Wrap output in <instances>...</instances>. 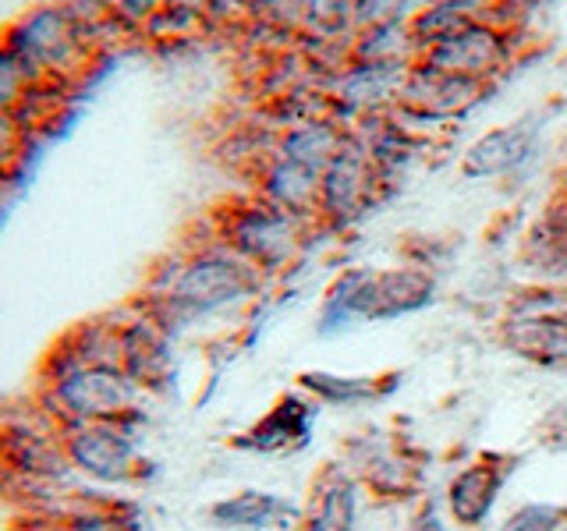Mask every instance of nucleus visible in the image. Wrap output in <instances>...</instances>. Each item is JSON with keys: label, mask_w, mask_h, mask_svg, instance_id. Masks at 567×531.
Listing matches in <instances>:
<instances>
[{"label": "nucleus", "mask_w": 567, "mask_h": 531, "mask_svg": "<svg viewBox=\"0 0 567 531\" xmlns=\"http://www.w3.org/2000/svg\"><path fill=\"white\" fill-rule=\"evenodd\" d=\"M209 4H213V0H167V8L188 11V14H199V18H206Z\"/></svg>", "instance_id": "c85d7f7f"}, {"label": "nucleus", "mask_w": 567, "mask_h": 531, "mask_svg": "<svg viewBox=\"0 0 567 531\" xmlns=\"http://www.w3.org/2000/svg\"><path fill=\"white\" fill-rule=\"evenodd\" d=\"M436 301V277L430 266H351L330 283L319 330L337 333L354 323H394Z\"/></svg>", "instance_id": "f03ea898"}, {"label": "nucleus", "mask_w": 567, "mask_h": 531, "mask_svg": "<svg viewBox=\"0 0 567 531\" xmlns=\"http://www.w3.org/2000/svg\"><path fill=\"white\" fill-rule=\"evenodd\" d=\"M564 199H567V191H564Z\"/></svg>", "instance_id": "473e14b6"}, {"label": "nucleus", "mask_w": 567, "mask_h": 531, "mask_svg": "<svg viewBox=\"0 0 567 531\" xmlns=\"http://www.w3.org/2000/svg\"><path fill=\"white\" fill-rule=\"evenodd\" d=\"M248 18L259 22L266 32L295 43L301 40V25H306V0H252Z\"/></svg>", "instance_id": "4be33fe9"}, {"label": "nucleus", "mask_w": 567, "mask_h": 531, "mask_svg": "<svg viewBox=\"0 0 567 531\" xmlns=\"http://www.w3.org/2000/svg\"><path fill=\"white\" fill-rule=\"evenodd\" d=\"M0 43L22 58L35 75L50 79L71 71L85 58V29L64 0H40L11 22L0 25Z\"/></svg>", "instance_id": "423d86ee"}, {"label": "nucleus", "mask_w": 567, "mask_h": 531, "mask_svg": "<svg viewBox=\"0 0 567 531\" xmlns=\"http://www.w3.org/2000/svg\"><path fill=\"white\" fill-rule=\"evenodd\" d=\"M50 531H138V524L128 513H117V510H82L75 518L58 521Z\"/></svg>", "instance_id": "bb28decb"}, {"label": "nucleus", "mask_w": 567, "mask_h": 531, "mask_svg": "<svg viewBox=\"0 0 567 531\" xmlns=\"http://www.w3.org/2000/svg\"><path fill=\"white\" fill-rule=\"evenodd\" d=\"M164 4L167 0H111V14L114 22L128 29H150V22L164 11Z\"/></svg>", "instance_id": "cd10ccee"}, {"label": "nucleus", "mask_w": 567, "mask_h": 531, "mask_svg": "<svg viewBox=\"0 0 567 531\" xmlns=\"http://www.w3.org/2000/svg\"><path fill=\"white\" fill-rule=\"evenodd\" d=\"M43 79L35 75V71L22 61L14 58V53L0 43V106H8V111H18L32 93L35 85H40Z\"/></svg>", "instance_id": "5701e85b"}, {"label": "nucleus", "mask_w": 567, "mask_h": 531, "mask_svg": "<svg viewBox=\"0 0 567 531\" xmlns=\"http://www.w3.org/2000/svg\"><path fill=\"white\" fill-rule=\"evenodd\" d=\"M422 0H354V29L372 25H408Z\"/></svg>", "instance_id": "b1692460"}, {"label": "nucleus", "mask_w": 567, "mask_h": 531, "mask_svg": "<svg viewBox=\"0 0 567 531\" xmlns=\"http://www.w3.org/2000/svg\"><path fill=\"white\" fill-rule=\"evenodd\" d=\"M25 135H29V124L18 117V111L0 106V177H4L8 170H14V164L22 159Z\"/></svg>", "instance_id": "a878e982"}, {"label": "nucleus", "mask_w": 567, "mask_h": 531, "mask_svg": "<svg viewBox=\"0 0 567 531\" xmlns=\"http://www.w3.org/2000/svg\"><path fill=\"white\" fill-rule=\"evenodd\" d=\"M419 50L408 35V25H372L354 29L351 35V61H372V64H412Z\"/></svg>", "instance_id": "6ab92c4d"}, {"label": "nucleus", "mask_w": 567, "mask_h": 531, "mask_svg": "<svg viewBox=\"0 0 567 531\" xmlns=\"http://www.w3.org/2000/svg\"><path fill=\"white\" fill-rule=\"evenodd\" d=\"M359 528V482L330 468L323 478H316L312 503L301 518V531H354Z\"/></svg>", "instance_id": "dca6fc26"}, {"label": "nucleus", "mask_w": 567, "mask_h": 531, "mask_svg": "<svg viewBox=\"0 0 567 531\" xmlns=\"http://www.w3.org/2000/svg\"><path fill=\"white\" fill-rule=\"evenodd\" d=\"M142 386L117 362H85L47 379V404L61 425L135 421Z\"/></svg>", "instance_id": "20e7f679"}, {"label": "nucleus", "mask_w": 567, "mask_h": 531, "mask_svg": "<svg viewBox=\"0 0 567 531\" xmlns=\"http://www.w3.org/2000/svg\"><path fill=\"white\" fill-rule=\"evenodd\" d=\"M412 64H372V61H348L337 75L327 79L330 114L344 124H359L365 117L390 114L401 100V85Z\"/></svg>", "instance_id": "9b49d317"}, {"label": "nucleus", "mask_w": 567, "mask_h": 531, "mask_svg": "<svg viewBox=\"0 0 567 531\" xmlns=\"http://www.w3.org/2000/svg\"><path fill=\"white\" fill-rule=\"evenodd\" d=\"M61 447L68 465L89 475L103 486H124L132 482L142 468L138 442L132 433V421H85V425H64Z\"/></svg>", "instance_id": "1a4fd4ad"}, {"label": "nucleus", "mask_w": 567, "mask_h": 531, "mask_svg": "<svg viewBox=\"0 0 567 531\" xmlns=\"http://www.w3.org/2000/svg\"><path fill=\"white\" fill-rule=\"evenodd\" d=\"M567 521V510L557 503H525L511 510L496 531H560Z\"/></svg>", "instance_id": "393cba45"}, {"label": "nucleus", "mask_w": 567, "mask_h": 531, "mask_svg": "<svg viewBox=\"0 0 567 531\" xmlns=\"http://www.w3.org/2000/svg\"><path fill=\"white\" fill-rule=\"evenodd\" d=\"M266 277L245 262L220 238L171 262L150 294V315L167 333L199 323V319L238 309L262 291Z\"/></svg>", "instance_id": "f257e3e1"}, {"label": "nucleus", "mask_w": 567, "mask_h": 531, "mask_svg": "<svg viewBox=\"0 0 567 531\" xmlns=\"http://www.w3.org/2000/svg\"><path fill=\"white\" fill-rule=\"evenodd\" d=\"M489 11V0H436V4H422L408 18V35H412L415 50H430L443 43L447 35L472 25L475 18Z\"/></svg>", "instance_id": "a211bd4d"}, {"label": "nucleus", "mask_w": 567, "mask_h": 531, "mask_svg": "<svg viewBox=\"0 0 567 531\" xmlns=\"http://www.w3.org/2000/svg\"><path fill=\"white\" fill-rule=\"evenodd\" d=\"M511 471H514V460H501V457H483V460H475V465L461 468L447 486V510L454 524L468 531L483 528L489 521L496 500H501Z\"/></svg>", "instance_id": "f8f14e48"}, {"label": "nucleus", "mask_w": 567, "mask_h": 531, "mask_svg": "<svg viewBox=\"0 0 567 531\" xmlns=\"http://www.w3.org/2000/svg\"><path fill=\"white\" fill-rule=\"evenodd\" d=\"M412 531H443V521L436 518V510H425L422 518L415 521V528Z\"/></svg>", "instance_id": "c756f323"}, {"label": "nucleus", "mask_w": 567, "mask_h": 531, "mask_svg": "<svg viewBox=\"0 0 567 531\" xmlns=\"http://www.w3.org/2000/svg\"><path fill=\"white\" fill-rule=\"evenodd\" d=\"M486 82H475L465 75H454V71H443L425 64L422 58L412 61L408 67V79L401 85V100L394 106V114L412 124V128L433 135L443 124H454L461 117H468L478 103L489 96Z\"/></svg>", "instance_id": "0eeeda50"}, {"label": "nucleus", "mask_w": 567, "mask_h": 531, "mask_svg": "<svg viewBox=\"0 0 567 531\" xmlns=\"http://www.w3.org/2000/svg\"><path fill=\"white\" fill-rule=\"evenodd\" d=\"M390 191L377 164L362 149V142L348 138V146L330 159V167L319 174V199H316V227L323 235H348L377 212Z\"/></svg>", "instance_id": "39448f33"}, {"label": "nucleus", "mask_w": 567, "mask_h": 531, "mask_svg": "<svg viewBox=\"0 0 567 531\" xmlns=\"http://www.w3.org/2000/svg\"><path fill=\"white\" fill-rule=\"evenodd\" d=\"M316 412L319 407L312 400L280 397L274 404V412H266L252 429L238 439V447L252 450V454H288V450L306 447Z\"/></svg>", "instance_id": "2eb2a0df"}, {"label": "nucleus", "mask_w": 567, "mask_h": 531, "mask_svg": "<svg viewBox=\"0 0 567 531\" xmlns=\"http://www.w3.org/2000/svg\"><path fill=\"white\" fill-rule=\"evenodd\" d=\"M539 146H543L539 114H522L472 138L457 159V174L465 177L468 185L504 181V177H514L528 164H536Z\"/></svg>", "instance_id": "9d476101"}, {"label": "nucleus", "mask_w": 567, "mask_h": 531, "mask_svg": "<svg viewBox=\"0 0 567 531\" xmlns=\"http://www.w3.org/2000/svg\"><path fill=\"white\" fill-rule=\"evenodd\" d=\"M235 4H238V8H245V11H248V8H252V0H235Z\"/></svg>", "instance_id": "7c9ffc66"}, {"label": "nucleus", "mask_w": 567, "mask_h": 531, "mask_svg": "<svg viewBox=\"0 0 567 531\" xmlns=\"http://www.w3.org/2000/svg\"><path fill=\"white\" fill-rule=\"evenodd\" d=\"M348 138H351V124H344L333 114H323V117L295 121L288 128H277L274 149L312 174H323L330 167V159L348 146Z\"/></svg>", "instance_id": "4468645a"}, {"label": "nucleus", "mask_w": 567, "mask_h": 531, "mask_svg": "<svg viewBox=\"0 0 567 531\" xmlns=\"http://www.w3.org/2000/svg\"><path fill=\"white\" fill-rule=\"evenodd\" d=\"M422 4H436V0H422Z\"/></svg>", "instance_id": "2f4dec72"}, {"label": "nucleus", "mask_w": 567, "mask_h": 531, "mask_svg": "<svg viewBox=\"0 0 567 531\" xmlns=\"http://www.w3.org/2000/svg\"><path fill=\"white\" fill-rule=\"evenodd\" d=\"M518 46H522V32H511L504 25H496L489 14H483L461 32L447 35L443 43L422 50L419 58L433 67L493 85L518 61Z\"/></svg>", "instance_id": "6e6552de"}, {"label": "nucleus", "mask_w": 567, "mask_h": 531, "mask_svg": "<svg viewBox=\"0 0 567 531\" xmlns=\"http://www.w3.org/2000/svg\"><path fill=\"white\" fill-rule=\"evenodd\" d=\"M213 524L220 528H238V531H266V528H284L298 518L291 500H284L277 492L262 489H241L227 500L209 507Z\"/></svg>", "instance_id": "f3484780"}, {"label": "nucleus", "mask_w": 567, "mask_h": 531, "mask_svg": "<svg viewBox=\"0 0 567 531\" xmlns=\"http://www.w3.org/2000/svg\"><path fill=\"white\" fill-rule=\"evenodd\" d=\"M301 389H309L316 404L330 407H354L380 397V383L369 376H333V372H301Z\"/></svg>", "instance_id": "aec40b11"}, {"label": "nucleus", "mask_w": 567, "mask_h": 531, "mask_svg": "<svg viewBox=\"0 0 567 531\" xmlns=\"http://www.w3.org/2000/svg\"><path fill=\"white\" fill-rule=\"evenodd\" d=\"M312 235H319L316 223L266 202L256 191L230 199L217 212V238L227 248H235L245 262H252L262 277L288 273L306 252Z\"/></svg>", "instance_id": "7ed1b4c3"}, {"label": "nucleus", "mask_w": 567, "mask_h": 531, "mask_svg": "<svg viewBox=\"0 0 567 531\" xmlns=\"http://www.w3.org/2000/svg\"><path fill=\"white\" fill-rule=\"evenodd\" d=\"M252 191L266 202L295 212V217L316 223V199H319V174L306 170L295 159L280 156L274 146L259 153L252 170Z\"/></svg>", "instance_id": "ddd939ff"}, {"label": "nucleus", "mask_w": 567, "mask_h": 531, "mask_svg": "<svg viewBox=\"0 0 567 531\" xmlns=\"http://www.w3.org/2000/svg\"><path fill=\"white\" fill-rule=\"evenodd\" d=\"M306 40H351L354 0H306Z\"/></svg>", "instance_id": "412c9836"}]
</instances>
